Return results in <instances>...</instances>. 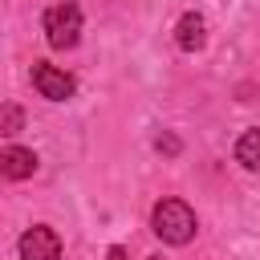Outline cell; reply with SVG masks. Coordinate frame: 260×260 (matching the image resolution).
I'll return each instance as SVG.
<instances>
[{"instance_id": "4", "label": "cell", "mask_w": 260, "mask_h": 260, "mask_svg": "<svg viewBox=\"0 0 260 260\" xmlns=\"http://www.w3.org/2000/svg\"><path fill=\"white\" fill-rule=\"evenodd\" d=\"M20 260H61V236L45 223L28 228L20 236Z\"/></svg>"}, {"instance_id": "7", "label": "cell", "mask_w": 260, "mask_h": 260, "mask_svg": "<svg viewBox=\"0 0 260 260\" xmlns=\"http://www.w3.org/2000/svg\"><path fill=\"white\" fill-rule=\"evenodd\" d=\"M236 162H240L244 171H260V126L240 134V142H236Z\"/></svg>"}, {"instance_id": "1", "label": "cell", "mask_w": 260, "mask_h": 260, "mask_svg": "<svg viewBox=\"0 0 260 260\" xmlns=\"http://www.w3.org/2000/svg\"><path fill=\"white\" fill-rule=\"evenodd\" d=\"M150 228H154V236L162 244H191L199 223H195V211L183 199H162L150 211Z\"/></svg>"}, {"instance_id": "3", "label": "cell", "mask_w": 260, "mask_h": 260, "mask_svg": "<svg viewBox=\"0 0 260 260\" xmlns=\"http://www.w3.org/2000/svg\"><path fill=\"white\" fill-rule=\"evenodd\" d=\"M32 85H37V93L49 98V102H69L73 89H77L73 77H69L65 69L49 65V61H37V65H32Z\"/></svg>"}, {"instance_id": "10", "label": "cell", "mask_w": 260, "mask_h": 260, "mask_svg": "<svg viewBox=\"0 0 260 260\" xmlns=\"http://www.w3.org/2000/svg\"><path fill=\"white\" fill-rule=\"evenodd\" d=\"M150 260H162V256H150Z\"/></svg>"}, {"instance_id": "9", "label": "cell", "mask_w": 260, "mask_h": 260, "mask_svg": "<svg viewBox=\"0 0 260 260\" xmlns=\"http://www.w3.org/2000/svg\"><path fill=\"white\" fill-rule=\"evenodd\" d=\"M106 260H126V252H122V248H118V244H114V248H110V256H106Z\"/></svg>"}, {"instance_id": "2", "label": "cell", "mask_w": 260, "mask_h": 260, "mask_svg": "<svg viewBox=\"0 0 260 260\" xmlns=\"http://www.w3.org/2000/svg\"><path fill=\"white\" fill-rule=\"evenodd\" d=\"M45 41L53 49H73L81 41V8L77 4H53L45 12Z\"/></svg>"}, {"instance_id": "8", "label": "cell", "mask_w": 260, "mask_h": 260, "mask_svg": "<svg viewBox=\"0 0 260 260\" xmlns=\"http://www.w3.org/2000/svg\"><path fill=\"white\" fill-rule=\"evenodd\" d=\"M16 130H20V110L4 106V134H16Z\"/></svg>"}, {"instance_id": "6", "label": "cell", "mask_w": 260, "mask_h": 260, "mask_svg": "<svg viewBox=\"0 0 260 260\" xmlns=\"http://www.w3.org/2000/svg\"><path fill=\"white\" fill-rule=\"evenodd\" d=\"M32 171H37V154L32 150H24V146H4L0 150V175L4 179L16 183V179H28Z\"/></svg>"}, {"instance_id": "5", "label": "cell", "mask_w": 260, "mask_h": 260, "mask_svg": "<svg viewBox=\"0 0 260 260\" xmlns=\"http://www.w3.org/2000/svg\"><path fill=\"white\" fill-rule=\"evenodd\" d=\"M203 41H207L203 16H199V12H183L179 24H175V45H179L183 53H195V49H203Z\"/></svg>"}]
</instances>
